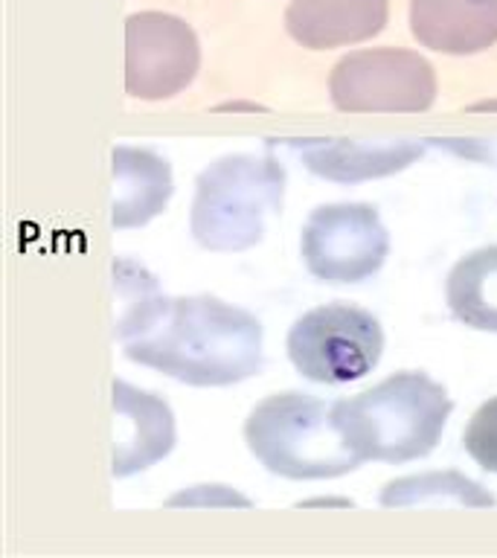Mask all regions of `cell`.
<instances>
[{
  "label": "cell",
  "mask_w": 497,
  "mask_h": 558,
  "mask_svg": "<svg viewBox=\"0 0 497 558\" xmlns=\"http://www.w3.org/2000/svg\"><path fill=\"white\" fill-rule=\"evenodd\" d=\"M120 340L125 357L192 387H227L262 366L259 320L209 294L157 291Z\"/></svg>",
  "instance_id": "obj_1"
},
{
  "label": "cell",
  "mask_w": 497,
  "mask_h": 558,
  "mask_svg": "<svg viewBox=\"0 0 497 558\" xmlns=\"http://www.w3.org/2000/svg\"><path fill=\"white\" fill-rule=\"evenodd\" d=\"M451 399L425 373H396L331 404V422L361 460L408 462L436 448Z\"/></svg>",
  "instance_id": "obj_2"
},
{
  "label": "cell",
  "mask_w": 497,
  "mask_h": 558,
  "mask_svg": "<svg viewBox=\"0 0 497 558\" xmlns=\"http://www.w3.org/2000/svg\"><path fill=\"white\" fill-rule=\"evenodd\" d=\"M244 442L279 477L326 480L361 465L331 422V404L308 392H277L259 401L244 422Z\"/></svg>",
  "instance_id": "obj_3"
},
{
  "label": "cell",
  "mask_w": 497,
  "mask_h": 558,
  "mask_svg": "<svg viewBox=\"0 0 497 558\" xmlns=\"http://www.w3.org/2000/svg\"><path fill=\"white\" fill-rule=\"evenodd\" d=\"M286 172L274 157L230 155L195 181L192 235L207 251H244L265 233V216L282 207Z\"/></svg>",
  "instance_id": "obj_4"
},
{
  "label": "cell",
  "mask_w": 497,
  "mask_h": 558,
  "mask_svg": "<svg viewBox=\"0 0 497 558\" xmlns=\"http://www.w3.org/2000/svg\"><path fill=\"white\" fill-rule=\"evenodd\" d=\"M296 373L317 384H349L373 373L384 349L381 323L366 308L329 303L305 312L286 340Z\"/></svg>",
  "instance_id": "obj_5"
},
{
  "label": "cell",
  "mask_w": 497,
  "mask_h": 558,
  "mask_svg": "<svg viewBox=\"0 0 497 558\" xmlns=\"http://www.w3.org/2000/svg\"><path fill=\"white\" fill-rule=\"evenodd\" d=\"M331 102L352 113L425 111L436 99L431 61L413 50H357L331 68Z\"/></svg>",
  "instance_id": "obj_6"
},
{
  "label": "cell",
  "mask_w": 497,
  "mask_h": 558,
  "mask_svg": "<svg viewBox=\"0 0 497 558\" xmlns=\"http://www.w3.org/2000/svg\"><path fill=\"white\" fill-rule=\"evenodd\" d=\"M305 268L323 282H361L381 268L390 235L369 204H326L303 225Z\"/></svg>",
  "instance_id": "obj_7"
},
{
  "label": "cell",
  "mask_w": 497,
  "mask_h": 558,
  "mask_svg": "<svg viewBox=\"0 0 497 558\" xmlns=\"http://www.w3.org/2000/svg\"><path fill=\"white\" fill-rule=\"evenodd\" d=\"M198 38L183 17L134 12L125 17V90L137 99H166L198 73Z\"/></svg>",
  "instance_id": "obj_8"
},
{
  "label": "cell",
  "mask_w": 497,
  "mask_h": 558,
  "mask_svg": "<svg viewBox=\"0 0 497 558\" xmlns=\"http://www.w3.org/2000/svg\"><path fill=\"white\" fill-rule=\"evenodd\" d=\"M113 477H129L163 460L174 445L172 410L155 392H143L125 381H113Z\"/></svg>",
  "instance_id": "obj_9"
},
{
  "label": "cell",
  "mask_w": 497,
  "mask_h": 558,
  "mask_svg": "<svg viewBox=\"0 0 497 558\" xmlns=\"http://www.w3.org/2000/svg\"><path fill=\"white\" fill-rule=\"evenodd\" d=\"M419 44L448 56H471L497 44V0H410Z\"/></svg>",
  "instance_id": "obj_10"
},
{
  "label": "cell",
  "mask_w": 497,
  "mask_h": 558,
  "mask_svg": "<svg viewBox=\"0 0 497 558\" xmlns=\"http://www.w3.org/2000/svg\"><path fill=\"white\" fill-rule=\"evenodd\" d=\"M390 0H291L286 29L308 50L364 41L384 29Z\"/></svg>",
  "instance_id": "obj_11"
},
{
  "label": "cell",
  "mask_w": 497,
  "mask_h": 558,
  "mask_svg": "<svg viewBox=\"0 0 497 558\" xmlns=\"http://www.w3.org/2000/svg\"><path fill=\"white\" fill-rule=\"evenodd\" d=\"M172 195V172L163 157L148 148H113V198L111 225L117 230L146 225L163 213Z\"/></svg>",
  "instance_id": "obj_12"
},
{
  "label": "cell",
  "mask_w": 497,
  "mask_h": 558,
  "mask_svg": "<svg viewBox=\"0 0 497 558\" xmlns=\"http://www.w3.org/2000/svg\"><path fill=\"white\" fill-rule=\"evenodd\" d=\"M448 305L471 329L497 331V244L480 247L448 274Z\"/></svg>",
  "instance_id": "obj_13"
},
{
  "label": "cell",
  "mask_w": 497,
  "mask_h": 558,
  "mask_svg": "<svg viewBox=\"0 0 497 558\" xmlns=\"http://www.w3.org/2000/svg\"><path fill=\"white\" fill-rule=\"evenodd\" d=\"M462 445L471 453V460L477 462L480 469L497 474V396L488 399L483 408L471 416Z\"/></svg>",
  "instance_id": "obj_14"
}]
</instances>
